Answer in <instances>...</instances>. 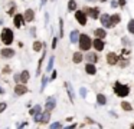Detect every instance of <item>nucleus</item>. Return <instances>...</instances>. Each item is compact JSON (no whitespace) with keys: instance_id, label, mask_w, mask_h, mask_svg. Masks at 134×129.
I'll return each instance as SVG.
<instances>
[{"instance_id":"obj_1","label":"nucleus","mask_w":134,"mask_h":129,"mask_svg":"<svg viewBox=\"0 0 134 129\" xmlns=\"http://www.w3.org/2000/svg\"><path fill=\"white\" fill-rule=\"evenodd\" d=\"M79 49L82 50V52H88V50L91 49V46H92V40H91V37L88 36V34H79Z\"/></svg>"},{"instance_id":"obj_2","label":"nucleus","mask_w":134,"mask_h":129,"mask_svg":"<svg viewBox=\"0 0 134 129\" xmlns=\"http://www.w3.org/2000/svg\"><path fill=\"white\" fill-rule=\"evenodd\" d=\"M114 92H116V95L120 96V98H125V96H128V93H130V88H128L127 85H121L120 82H116Z\"/></svg>"},{"instance_id":"obj_3","label":"nucleus","mask_w":134,"mask_h":129,"mask_svg":"<svg viewBox=\"0 0 134 129\" xmlns=\"http://www.w3.org/2000/svg\"><path fill=\"white\" fill-rule=\"evenodd\" d=\"M2 42L4 43V45H12L13 42V32L12 29H3V32H2Z\"/></svg>"},{"instance_id":"obj_4","label":"nucleus","mask_w":134,"mask_h":129,"mask_svg":"<svg viewBox=\"0 0 134 129\" xmlns=\"http://www.w3.org/2000/svg\"><path fill=\"white\" fill-rule=\"evenodd\" d=\"M82 12L85 13V15H90V17H92V19H98V16H100V9L98 7H85Z\"/></svg>"},{"instance_id":"obj_5","label":"nucleus","mask_w":134,"mask_h":129,"mask_svg":"<svg viewBox=\"0 0 134 129\" xmlns=\"http://www.w3.org/2000/svg\"><path fill=\"white\" fill-rule=\"evenodd\" d=\"M75 19H76V22H78L81 26H85V25H87V15H85L82 10L75 12Z\"/></svg>"},{"instance_id":"obj_6","label":"nucleus","mask_w":134,"mask_h":129,"mask_svg":"<svg viewBox=\"0 0 134 129\" xmlns=\"http://www.w3.org/2000/svg\"><path fill=\"white\" fill-rule=\"evenodd\" d=\"M100 20H101V23H103V26H104V27H107V29H111V27H112V23H111V16H110V15H107V13L101 15Z\"/></svg>"},{"instance_id":"obj_7","label":"nucleus","mask_w":134,"mask_h":129,"mask_svg":"<svg viewBox=\"0 0 134 129\" xmlns=\"http://www.w3.org/2000/svg\"><path fill=\"white\" fill-rule=\"evenodd\" d=\"M118 60H120V58L116 55V53H112V52H110L108 55H107V63L108 64H117L118 63Z\"/></svg>"},{"instance_id":"obj_8","label":"nucleus","mask_w":134,"mask_h":129,"mask_svg":"<svg viewBox=\"0 0 134 129\" xmlns=\"http://www.w3.org/2000/svg\"><path fill=\"white\" fill-rule=\"evenodd\" d=\"M92 46H94V49L97 50V52H101V50L104 49V42H103V39H100V37L94 39V40H92Z\"/></svg>"},{"instance_id":"obj_9","label":"nucleus","mask_w":134,"mask_h":129,"mask_svg":"<svg viewBox=\"0 0 134 129\" xmlns=\"http://www.w3.org/2000/svg\"><path fill=\"white\" fill-rule=\"evenodd\" d=\"M28 92V88L25 85H16L15 86V95L16 96H22Z\"/></svg>"},{"instance_id":"obj_10","label":"nucleus","mask_w":134,"mask_h":129,"mask_svg":"<svg viewBox=\"0 0 134 129\" xmlns=\"http://www.w3.org/2000/svg\"><path fill=\"white\" fill-rule=\"evenodd\" d=\"M25 17H23V15H16L15 17H13V25L16 26V27H20V26L25 23Z\"/></svg>"},{"instance_id":"obj_11","label":"nucleus","mask_w":134,"mask_h":129,"mask_svg":"<svg viewBox=\"0 0 134 129\" xmlns=\"http://www.w3.org/2000/svg\"><path fill=\"white\" fill-rule=\"evenodd\" d=\"M85 72H87L88 75H95V73H97V68H95V64L91 63V62H88L87 66H85Z\"/></svg>"},{"instance_id":"obj_12","label":"nucleus","mask_w":134,"mask_h":129,"mask_svg":"<svg viewBox=\"0 0 134 129\" xmlns=\"http://www.w3.org/2000/svg\"><path fill=\"white\" fill-rule=\"evenodd\" d=\"M23 17H25L26 22H32V20L35 19V12H33L32 9H28V10L25 12V15H23Z\"/></svg>"},{"instance_id":"obj_13","label":"nucleus","mask_w":134,"mask_h":129,"mask_svg":"<svg viewBox=\"0 0 134 129\" xmlns=\"http://www.w3.org/2000/svg\"><path fill=\"white\" fill-rule=\"evenodd\" d=\"M82 59H84V56H82L81 52H75L74 56H72V60H74V63H81Z\"/></svg>"},{"instance_id":"obj_14","label":"nucleus","mask_w":134,"mask_h":129,"mask_svg":"<svg viewBox=\"0 0 134 129\" xmlns=\"http://www.w3.org/2000/svg\"><path fill=\"white\" fill-rule=\"evenodd\" d=\"M94 33H95V37H100V39H105V36H107V32L104 29H95Z\"/></svg>"},{"instance_id":"obj_15","label":"nucleus","mask_w":134,"mask_h":129,"mask_svg":"<svg viewBox=\"0 0 134 129\" xmlns=\"http://www.w3.org/2000/svg\"><path fill=\"white\" fill-rule=\"evenodd\" d=\"M0 55L3 56V58H12L15 55V52L12 49H3V50H0Z\"/></svg>"},{"instance_id":"obj_16","label":"nucleus","mask_w":134,"mask_h":129,"mask_svg":"<svg viewBox=\"0 0 134 129\" xmlns=\"http://www.w3.org/2000/svg\"><path fill=\"white\" fill-rule=\"evenodd\" d=\"M55 105H56L55 98H49V99L46 101V109H48V111H52L53 108H55Z\"/></svg>"},{"instance_id":"obj_17","label":"nucleus","mask_w":134,"mask_h":129,"mask_svg":"<svg viewBox=\"0 0 134 129\" xmlns=\"http://www.w3.org/2000/svg\"><path fill=\"white\" fill-rule=\"evenodd\" d=\"M65 86H66V90H68V93H69V98H71V102H74V101H75V95H74V90H72V86L69 85L68 82L65 83Z\"/></svg>"},{"instance_id":"obj_18","label":"nucleus","mask_w":134,"mask_h":129,"mask_svg":"<svg viewBox=\"0 0 134 129\" xmlns=\"http://www.w3.org/2000/svg\"><path fill=\"white\" fill-rule=\"evenodd\" d=\"M78 40H79V33H78V30H72V32H71V42L75 43V42H78Z\"/></svg>"},{"instance_id":"obj_19","label":"nucleus","mask_w":134,"mask_h":129,"mask_svg":"<svg viewBox=\"0 0 134 129\" xmlns=\"http://www.w3.org/2000/svg\"><path fill=\"white\" fill-rule=\"evenodd\" d=\"M19 79L22 80L23 83H26V82L29 80V72H28V70H23L22 73H20V76H19Z\"/></svg>"},{"instance_id":"obj_20","label":"nucleus","mask_w":134,"mask_h":129,"mask_svg":"<svg viewBox=\"0 0 134 129\" xmlns=\"http://www.w3.org/2000/svg\"><path fill=\"white\" fill-rule=\"evenodd\" d=\"M120 20H121V16L120 15H112L111 16V23H112V27L117 25V23H120Z\"/></svg>"},{"instance_id":"obj_21","label":"nucleus","mask_w":134,"mask_h":129,"mask_svg":"<svg viewBox=\"0 0 134 129\" xmlns=\"http://www.w3.org/2000/svg\"><path fill=\"white\" fill-rule=\"evenodd\" d=\"M97 59H98L97 53H90V55H87V60L91 62V63H95V62H97Z\"/></svg>"},{"instance_id":"obj_22","label":"nucleus","mask_w":134,"mask_h":129,"mask_svg":"<svg viewBox=\"0 0 134 129\" xmlns=\"http://www.w3.org/2000/svg\"><path fill=\"white\" fill-rule=\"evenodd\" d=\"M121 108L124 109L125 112H130L131 109H133V106H131V103H128V102H121Z\"/></svg>"},{"instance_id":"obj_23","label":"nucleus","mask_w":134,"mask_h":129,"mask_svg":"<svg viewBox=\"0 0 134 129\" xmlns=\"http://www.w3.org/2000/svg\"><path fill=\"white\" fill-rule=\"evenodd\" d=\"M127 30H128V33H133V34H134V19H131V20L128 22Z\"/></svg>"},{"instance_id":"obj_24","label":"nucleus","mask_w":134,"mask_h":129,"mask_svg":"<svg viewBox=\"0 0 134 129\" xmlns=\"http://www.w3.org/2000/svg\"><path fill=\"white\" fill-rule=\"evenodd\" d=\"M97 102H98L100 105H105V103H107V99H105V96H104L103 93H100V95L97 96Z\"/></svg>"},{"instance_id":"obj_25","label":"nucleus","mask_w":134,"mask_h":129,"mask_svg":"<svg viewBox=\"0 0 134 129\" xmlns=\"http://www.w3.org/2000/svg\"><path fill=\"white\" fill-rule=\"evenodd\" d=\"M39 122H42V123H48L49 122V111L46 112V113H43L41 116V120H39Z\"/></svg>"},{"instance_id":"obj_26","label":"nucleus","mask_w":134,"mask_h":129,"mask_svg":"<svg viewBox=\"0 0 134 129\" xmlns=\"http://www.w3.org/2000/svg\"><path fill=\"white\" fill-rule=\"evenodd\" d=\"M68 9L71 10V12L76 9V2H75V0H69L68 2Z\"/></svg>"},{"instance_id":"obj_27","label":"nucleus","mask_w":134,"mask_h":129,"mask_svg":"<svg viewBox=\"0 0 134 129\" xmlns=\"http://www.w3.org/2000/svg\"><path fill=\"white\" fill-rule=\"evenodd\" d=\"M41 49H42V43L41 42H35L33 43V50L35 52H39Z\"/></svg>"},{"instance_id":"obj_28","label":"nucleus","mask_w":134,"mask_h":129,"mask_svg":"<svg viewBox=\"0 0 134 129\" xmlns=\"http://www.w3.org/2000/svg\"><path fill=\"white\" fill-rule=\"evenodd\" d=\"M39 112H41V106H39V105H36V106H35L33 109L30 111V113L32 115H36V113H39Z\"/></svg>"},{"instance_id":"obj_29","label":"nucleus","mask_w":134,"mask_h":129,"mask_svg":"<svg viewBox=\"0 0 134 129\" xmlns=\"http://www.w3.org/2000/svg\"><path fill=\"white\" fill-rule=\"evenodd\" d=\"M128 63H130V62L127 60V59H121V60H120V66H121V68H125V66H128Z\"/></svg>"},{"instance_id":"obj_30","label":"nucleus","mask_w":134,"mask_h":129,"mask_svg":"<svg viewBox=\"0 0 134 129\" xmlns=\"http://www.w3.org/2000/svg\"><path fill=\"white\" fill-rule=\"evenodd\" d=\"M52 66H53V58H50V60H49V64H48V68H46V70L49 72L50 69H52Z\"/></svg>"},{"instance_id":"obj_31","label":"nucleus","mask_w":134,"mask_h":129,"mask_svg":"<svg viewBox=\"0 0 134 129\" xmlns=\"http://www.w3.org/2000/svg\"><path fill=\"white\" fill-rule=\"evenodd\" d=\"M59 26H61V37L63 36V22H62V19L59 20Z\"/></svg>"},{"instance_id":"obj_32","label":"nucleus","mask_w":134,"mask_h":129,"mask_svg":"<svg viewBox=\"0 0 134 129\" xmlns=\"http://www.w3.org/2000/svg\"><path fill=\"white\" fill-rule=\"evenodd\" d=\"M117 4H118V2H116V0H112L111 2V7H118Z\"/></svg>"},{"instance_id":"obj_33","label":"nucleus","mask_w":134,"mask_h":129,"mask_svg":"<svg viewBox=\"0 0 134 129\" xmlns=\"http://www.w3.org/2000/svg\"><path fill=\"white\" fill-rule=\"evenodd\" d=\"M124 4H125V0H118V6L120 7H123Z\"/></svg>"},{"instance_id":"obj_34","label":"nucleus","mask_w":134,"mask_h":129,"mask_svg":"<svg viewBox=\"0 0 134 129\" xmlns=\"http://www.w3.org/2000/svg\"><path fill=\"white\" fill-rule=\"evenodd\" d=\"M4 108H6V103H0V112H3Z\"/></svg>"},{"instance_id":"obj_35","label":"nucleus","mask_w":134,"mask_h":129,"mask_svg":"<svg viewBox=\"0 0 134 129\" xmlns=\"http://www.w3.org/2000/svg\"><path fill=\"white\" fill-rule=\"evenodd\" d=\"M85 95H87V90L82 88V89H81V96H85Z\"/></svg>"},{"instance_id":"obj_36","label":"nucleus","mask_w":134,"mask_h":129,"mask_svg":"<svg viewBox=\"0 0 134 129\" xmlns=\"http://www.w3.org/2000/svg\"><path fill=\"white\" fill-rule=\"evenodd\" d=\"M56 40H58V39H56V37H55V39H53V42H52V47H53V49H55V47H56Z\"/></svg>"},{"instance_id":"obj_37","label":"nucleus","mask_w":134,"mask_h":129,"mask_svg":"<svg viewBox=\"0 0 134 129\" xmlns=\"http://www.w3.org/2000/svg\"><path fill=\"white\" fill-rule=\"evenodd\" d=\"M45 85H46V77H43V80H42V89L45 88Z\"/></svg>"},{"instance_id":"obj_38","label":"nucleus","mask_w":134,"mask_h":129,"mask_svg":"<svg viewBox=\"0 0 134 129\" xmlns=\"http://www.w3.org/2000/svg\"><path fill=\"white\" fill-rule=\"evenodd\" d=\"M52 128H61V123H53Z\"/></svg>"},{"instance_id":"obj_39","label":"nucleus","mask_w":134,"mask_h":129,"mask_svg":"<svg viewBox=\"0 0 134 129\" xmlns=\"http://www.w3.org/2000/svg\"><path fill=\"white\" fill-rule=\"evenodd\" d=\"M45 3H46V0H42V2H41V6H45Z\"/></svg>"},{"instance_id":"obj_40","label":"nucleus","mask_w":134,"mask_h":129,"mask_svg":"<svg viewBox=\"0 0 134 129\" xmlns=\"http://www.w3.org/2000/svg\"><path fill=\"white\" fill-rule=\"evenodd\" d=\"M98 2H107V0H98Z\"/></svg>"}]
</instances>
